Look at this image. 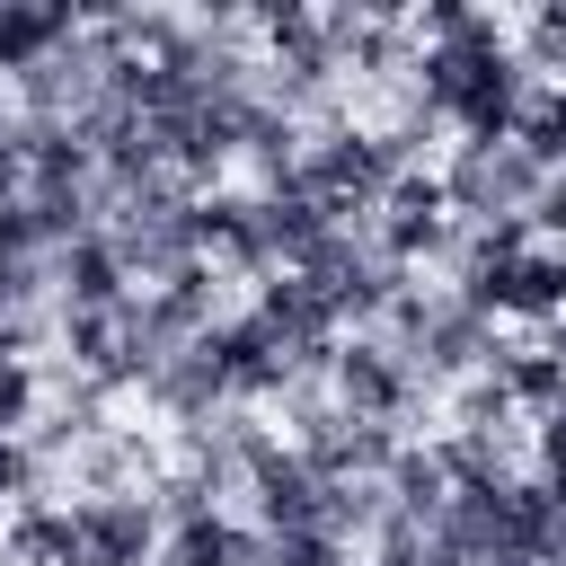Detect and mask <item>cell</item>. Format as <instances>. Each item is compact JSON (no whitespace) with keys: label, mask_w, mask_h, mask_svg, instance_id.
I'll use <instances>...</instances> for the list:
<instances>
[{"label":"cell","mask_w":566,"mask_h":566,"mask_svg":"<svg viewBox=\"0 0 566 566\" xmlns=\"http://www.w3.org/2000/svg\"><path fill=\"white\" fill-rule=\"evenodd\" d=\"M35 486H44V451L35 442H0V513L35 504Z\"/></svg>","instance_id":"19"},{"label":"cell","mask_w":566,"mask_h":566,"mask_svg":"<svg viewBox=\"0 0 566 566\" xmlns=\"http://www.w3.org/2000/svg\"><path fill=\"white\" fill-rule=\"evenodd\" d=\"M539 345H548V354H557V363H566V318H557V327H548V336H539Z\"/></svg>","instance_id":"22"},{"label":"cell","mask_w":566,"mask_h":566,"mask_svg":"<svg viewBox=\"0 0 566 566\" xmlns=\"http://www.w3.org/2000/svg\"><path fill=\"white\" fill-rule=\"evenodd\" d=\"M433 451H442V469H451V495H504V486H513V460H504L495 433H442Z\"/></svg>","instance_id":"14"},{"label":"cell","mask_w":566,"mask_h":566,"mask_svg":"<svg viewBox=\"0 0 566 566\" xmlns=\"http://www.w3.org/2000/svg\"><path fill=\"white\" fill-rule=\"evenodd\" d=\"M53 283H62V310H124L133 301V265L115 248V230H88L53 256Z\"/></svg>","instance_id":"7"},{"label":"cell","mask_w":566,"mask_h":566,"mask_svg":"<svg viewBox=\"0 0 566 566\" xmlns=\"http://www.w3.org/2000/svg\"><path fill=\"white\" fill-rule=\"evenodd\" d=\"M486 363H495V318L469 310L460 292H433V318L416 336V371L424 380H478Z\"/></svg>","instance_id":"5"},{"label":"cell","mask_w":566,"mask_h":566,"mask_svg":"<svg viewBox=\"0 0 566 566\" xmlns=\"http://www.w3.org/2000/svg\"><path fill=\"white\" fill-rule=\"evenodd\" d=\"M62 44H80V0H0V71L9 80L53 62Z\"/></svg>","instance_id":"8"},{"label":"cell","mask_w":566,"mask_h":566,"mask_svg":"<svg viewBox=\"0 0 566 566\" xmlns=\"http://www.w3.org/2000/svg\"><path fill=\"white\" fill-rule=\"evenodd\" d=\"M504 389H513V407L522 416H548L557 398H566V363L548 354V345H495V363H486Z\"/></svg>","instance_id":"13"},{"label":"cell","mask_w":566,"mask_h":566,"mask_svg":"<svg viewBox=\"0 0 566 566\" xmlns=\"http://www.w3.org/2000/svg\"><path fill=\"white\" fill-rule=\"evenodd\" d=\"M327 389H336L345 416H363V424H398V416H416V398H424L433 380H424L389 336H354V345H336Z\"/></svg>","instance_id":"2"},{"label":"cell","mask_w":566,"mask_h":566,"mask_svg":"<svg viewBox=\"0 0 566 566\" xmlns=\"http://www.w3.org/2000/svg\"><path fill=\"white\" fill-rule=\"evenodd\" d=\"M548 177H566V88H531V115H522V133H513Z\"/></svg>","instance_id":"15"},{"label":"cell","mask_w":566,"mask_h":566,"mask_svg":"<svg viewBox=\"0 0 566 566\" xmlns=\"http://www.w3.org/2000/svg\"><path fill=\"white\" fill-rule=\"evenodd\" d=\"M80 539H88V566H150L159 513L150 495H80Z\"/></svg>","instance_id":"6"},{"label":"cell","mask_w":566,"mask_h":566,"mask_svg":"<svg viewBox=\"0 0 566 566\" xmlns=\"http://www.w3.org/2000/svg\"><path fill=\"white\" fill-rule=\"evenodd\" d=\"M539 469H566V398L539 416Z\"/></svg>","instance_id":"21"},{"label":"cell","mask_w":566,"mask_h":566,"mask_svg":"<svg viewBox=\"0 0 566 566\" xmlns=\"http://www.w3.org/2000/svg\"><path fill=\"white\" fill-rule=\"evenodd\" d=\"M389 513H407V522H442V504H451V469H442V451L433 442H398V460H389Z\"/></svg>","instance_id":"12"},{"label":"cell","mask_w":566,"mask_h":566,"mask_svg":"<svg viewBox=\"0 0 566 566\" xmlns=\"http://www.w3.org/2000/svg\"><path fill=\"white\" fill-rule=\"evenodd\" d=\"M265 557V531L256 522H230V513H203L186 531H168L159 566H256Z\"/></svg>","instance_id":"11"},{"label":"cell","mask_w":566,"mask_h":566,"mask_svg":"<svg viewBox=\"0 0 566 566\" xmlns=\"http://www.w3.org/2000/svg\"><path fill=\"white\" fill-rule=\"evenodd\" d=\"M345 566H354V557H345Z\"/></svg>","instance_id":"24"},{"label":"cell","mask_w":566,"mask_h":566,"mask_svg":"<svg viewBox=\"0 0 566 566\" xmlns=\"http://www.w3.org/2000/svg\"><path fill=\"white\" fill-rule=\"evenodd\" d=\"M9 566H88V539H80V504H18L9 513Z\"/></svg>","instance_id":"9"},{"label":"cell","mask_w":566,"mask_h":566,"mask_svg":"<svg viewBox=\"0 0 566 566\" xmlns=\"http://www.w3.org/2000/svg\"><path fill=\"white\" fill-rule=\"evenodd\" d=\"M0 133H9V88H0Z\"/></svg>","instance_id":"23"},{"label":"cell","mask_w":566,"mask_h":566,"mask_svg":"<svg viewBox=\"0 0 566 566\" xmlns=\"http://www.w3.org/2000/svg\"><path fill=\"white\" fill-rule=\"evenodd\" d=\"M133 469H150V451H142L133 433H97V442L80 451V486H88V495H124Z\"/></svg>","instance_id":"16"},{"label":"cell","mask_w":566,"mask_h":566,"mask_svg":"<svg viewBox=\"0 0 566 566\" xmlns=\"http://www.w3.org/2000/svg\"><path fill=\"white\" fill-rule=\"evenodd\" d=\"M539 186H548V168H539L522 142H460V159L442 168V195H451V212H469V221L531 212Z\"/></svg>","instance_id":"1"},{"label":"cell","mask_w":566,"mask_h":566,"mask_svg":"<svg viewBox=\"0 0 566 566\" xmlns=\"http://www.w3.org/2000/svg\"><path fill=\"white\" fill-rule=\"evenodd\" d=\"M150 407H159V416H177V424H212V416L230 407V389H221V363L203 354V336H195L186 354H168V363H159V380H150Z\"/></svg>","instance_id":"10"},{"label":"cell","mask_w":566,"mask_h":566,"mask_svg":"<svg viewBox=\"0 0 566 566\" xmlns=\"http://www.w3.org/2000/svg\"><path fill=\"white\" fill-rule=\"evenodd\" d=\"M248 504H256V531H327L336 486H327L292 442H274V433H265V451L248 460Z\"/></svg>","instance_id":"3"},{"label":"cell","mask_w":566,"mask_h":566,"mask_svg":"<svg viewBox=\"0 0 566 566\" xmlns=\"http://www.w3.org/2000/svg\"><path fill=\"white\" fill-rule=\"evenodd\" d=\"M203 354L221 363V389H230V407L301 389V380H292V354H283V336H274L256 310H239V318H212V327H203Z\"/></svg>","instance_id":"4"},{"label":"cell","mask_w":566,"mask_h":566,"mask_svg":"<svg viewBox=\"0 0 566 566\" xmlns=\"http://www.w3.org/2000/svg\"><path fill=\"white\" fill-rule=\"evenodd\" d=\"M35 407H44V371L35 363H0V442H27Z\"/></svg>","instance_id":"18"},{"label":"cell","mask_w":566,"mask_h":566,"mask_svg":"<svg viewBox=\"0 0 566 566\" xmlns=\"http://www.w3.org/2000/svg\"><path fill=\"white\" fill-rule=\"evenodd\" d=\"M531 230H539L548 248H566V177H548V186H539V203H531Z\"/></svg>","instance_id":"20"},{"label":"cell","mask_w":566,"mask_h":566,"mask_svg":"<svg viewBox=\"0 0 566 566\" xmlns=\"http://www.w3.org/2000/svg\"><path fill=\"white\" fill-rule=\"evenodd\" d=\"M451 416H460V433H495V442H504V416H522V407H513V389H504L495 371H478V380H460Z\"/></svg>","instance_id":"17"}]
</instances>
